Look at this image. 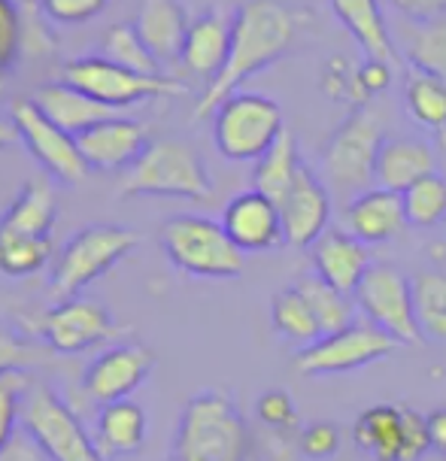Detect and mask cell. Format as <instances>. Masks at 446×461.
Wrapping results in <instances>:
<instances>
[{"mask_svg":"<svg viewBox=\"0 0 446 461\" xmlns=\"http://www.w3.org/2000/svg\"><path fill=\"white\" fill-rule=\"evenodd\" d=\"M297 19L279 0H246L237 6L234 24H231V49L228 61L219 70L216 79L204 86V95L197 97L195 119L216 113V106L237 92L246 79L259 70L279 61L295 40Z\"/></svg>","mask_w":446,"mask_h":461,"instance_id":"1","label":"cell"},{"mask_svg":"<svg viewBox=\"0 0 446 461\" xmlns=\"http://www.w3.org/2000/svg\"><path fill=\"white\" fill-rule=\"evenodd\" d=\"M250 431L237 403L222 392H201L179 416L173 461H246Z\"/></svg>","mask_w":446,"mask_h":461,"instance_id":"2","label":"cell"},{"mask_svg":"<svg viewBox=\"0 0 446 461\" xmlns=\"http://www.w3.org/2000/svg\"><path fill=\"white\" fill-rule=\"evenodd\" d=\"M122 197L159 194L186 197V201H210L213 179L206 173L201 152L186 140H152L134 167H128L119 188Z\"/></svg>","mask_w":446,"mask_h":461,"instance_id":"3","label":"cell"},{"mask_svg":"<svg viewBox=\"0 0 446 461\" xmlns=\"http://www.w3.org/2000/svg\"><path fill=\"white\" fill-rule=\"evenodd\" d=\"M161 249L173 267L201 279H234L243 274V252L225 234L222 221L206 216H173L161 225Z\"/></svg>","mask_w":446,"mask_h":461,"instance_id":"4","label":"cell"},{"mask_svg":"<svg viewBox=\"0 0 446 461\" xmlns=\"http://www.w3.org/2000/svg\"><path fill=\"white\" fill-rule=\"evenodd\" d=\"M386 140L383 119L374 106H355L322 149V170L343 197L368 192L374 183L377 152Z\"/></svg>","mask_w":446,"mask_h":461,"instance_id":"5","label":"cell"},{"mask_svg":"<svg viewBox=\"0 0 446 461\" xmlns=\"http://www.w3.org/2000/svg\"><path fill=\"white\" fill-rule=\"evenodd\" d=\"M137 246V234L122 225H88L77 230L58 252L49 292L58 301L77 298L82 288L101 279Z\"/></svg>","mask_w":446,"mask_h":461,"instance_id":"6","label":"cell"},{"mask_svg":"<svg viewBox=\"0 0 446 461\" xmlns=\"http://www.w3.org/2000/svg\"><path fill=\"white\" fill-rule=\"evenodd\" d=\"M283 131L279 104L252 92H234L213 115V140L228 161H259Z\"/></svg>","mask_w":446,"mask_h":461,"instance_id":"7","label":"cell"},{"mask_svg":"<svg viewBox=\"0 0 446 461\" xmlns=\"http://www.w3.org/2000/svg\"><path fill=\"white\" fill-rule=\"evenodd\" d=\"M22 431L43 449L49 461H106L97 443L82 428L79 416L49 385L24 394Z\"/></svg>","mask_w":446,"mask_h":461,"instance_id":"8","label":"cell"},{"mask_svg":"<svg viewBox=\"0 0 446 461\" xmlns=\"http://www.w3.org/2000/svg\"><path fill=\"white\" fill-rule=\"evenodd\" d=\"M61 82L79 88L88 97H95L97 104L110 106V110H125L149 97H168V95H186V86L168 77H143L128 68L106 61L104 55H86L77 61L64 64Z\"/></svg>","mask_w":446,"mask_h":461,"instance_id":"9","label":"cell"},{"mask_svg":"<svg viewBox=\"0 0 446 461\" xmlns=\"http://www.w3.org/2000/svg\"><path fill=\"white\" fill-rule=\"evenodd\" d=\"M361 319L386 331L392 340L404 346L416 343L423 331L416 325V307H413V279L389 261H374L365 279L352 294Z\"/></svg>","mask_w":446,"mask_h":461,"instance_id":"10","label":"cell"},{"mask_svg":"<svg viewBox=\"0 0 446 461\" xmlns=\"http://www.w3.org/2000/svg\"><path fill=\"white\" fill-rule=\"evenodd\" d=\"M398 340H392L386 331H379L377 325H370L368 319L352 322L346 331L322 337L319 343L307 346L297 352L295 367L304 376H322V374H350L365 365L392 356L398 349Z\"/></svg>","mask_w":446,"mask_h":461,"instance_id":"11","label":"cell"},{"mask_svg":"<svg viewBox=\"0 0 446 461\" xmlns=\"http://www.w3.org/2000/svg\"><path fill=\"white\" fill-rule=\"evenodd\" d=\"M13 122L19 128V140L28 146V152L34 155V161L49 176H55L64 185H77L88 176V164L82 158L77 137L49 122L31 97L15 104Z\"/></svg>","mask_w":446,"mask_h":461,"instance_id":"12","label":"cell"},{"mask_svg":"<svg viewBox=\"0 0 446 461\" xmlns=\"http://www.w3.org/2000/svg\"><path fill=\"white\" fill-rule=\"evenodd\" d=\"M43 340L52 352L61 356H79L86 349L106 343L115 334V322L110 310L101 301L70 298L55 303L43 316Z\"/></svg>","mask_w":446,"mask_h":461,"instance_id":"13","label":"cell"},{"mask_svg":"<svg viewBox=\"0 0 446 461\" xmlns=\"http://www.w3.org/2000/svg\"><path fill=\"white\" fill-rule=\"evenodd\" d=\"M155 367V352L143 343H122L101 352L82 376V392L101 407L115 401H125L137 385L146 383V376Z\"/></svg>","mask_w":446,"mask_h":461,"instance_id":"14","label":"cell"},{"mask_svg":"<svg viewBox=\"0 0 446 461\" xmlns=\"http://www.w3.org/2000/svg\"><path fill=\"white\" fill-rule=\"evenodd\" d=\"M277 207H279V219H283V234L288 246H307L310 249L328 230L332 194H328L325 183H322L307 164H301L292 188H288Z\"/></svg>","mask_w":446,"mask_h":461,"instance_id":"15","label":"cell"},{"mask_svg":"<svg viewBox=\"0 0 446 461\" xmlns=\"http://www.w3.org/2000/svg\"><path fill=\"white\" fill-rule=\"evenodd\" d=\"M77 143L88 170H119L134 167L152 140H149L146 125H140L137 119L113 115V119H104L88 131H82Z\"/></svg>","mask_w":446,"mask_h":461,"instance_id":"16","label":"cell"},{"mask_svg":"<svg viewBox=\"0 0 446 461\" xmlns=\"http://www.w3.org/2000/svg\"><path fill=\"white\" fill-rule=\"evenodd\" d=\"M222 228L241 252H264L286 243L279 207L255 188L241 192L225 203Z\"/></svg>","mask_w":446,"mask_h":461,"instance_id":"17","label":"cell"},{"mask_svg":"<svg viewBox=\"0 0 446 461\" xmlns=\"http://www.w3.org/2000/svg\"><path fill=\"white\" fill-rule=\"evenodd\" d=\"M310 261L322 283L334 285L343 294H355V288H359L370 265H374L368 255V246L359 237H352L350 230H337V228H328L310 246Z\"/></svg>","mask_w":446,"mask_h":461,"instance_id":"18","label":"cell"},{"mask_svg":"<svg viewBox=\"0 0 446 461\" xmlns=\"http://www.w3.org/2000/svg\"><path fill=\"white\" fill-rule=\"evenodd\" d=\"M346 230L359 237L365 246L386 243L398 237L407 225V212H404V197L398 192H386V188H368V192L355 194L346 203L343 212Z\"/></svg>","mask_w":446,"mask_h":461,"instance_id":"19","label":"cell"},{"mask_svg":"<svg viewBox=\"0 0 446 461\" xmlns=\"http://www.w3.org/2000/svg\"><path fill=\"white\" fill-rule=\"evenodd\" d=\"M231 24H234V15H225L222 10H216V6L201 13L197 19H192L179 61L192 73H197V77H204L206 82L216 79L219 70L225 68V61H228Z\"/></svg>","mask_w":446,"mask_h":461,"instance_id":"20","label":"cell"},{"mask_svg":"<svg viewBox=\"0 0 446 461\" xmlns=\"http://www.w3.org/2000/svg\"><path fill=\"white\" fill-rule=\"evenodd\" d=\"M434 170V152L425 140L419 137H386L377 152V170L374 183L386 192L404 194L419 179L432 176Z\"/></svg>","mask_w":446,"mask_h":461,"instance_id":"21","label":"cell"},{"mask_svg":"<svg viewBox=\"0 0 446 461\" xmlns=\"http://www.w3.org/2000/svg\"><path fill=\"white\" fill-rule=\"evenodd\" d=\"M31 101H34V106L49 122H55L58 128L68 131L73 137H79L82 131H88L92 125H97V122L119 115L115 110H110V106L97 104L95 97H88L86 92L68 86V82H46V86H40L37 92L31 95Z\"/></svg>","mask_w":446,"mask_h":461,"instance_id":"22","label":"cell"},{"mask_svg":"<svg viewBox=\"0 0 446 461\" xmlns=\"http://www.w3.org/2000/svg\"><path fill=\"white\" fill-rule=\"evenodd\" d=\"M134 24L140 37H143V43L149 46V52L164 64L177 61L183 55L186 34L192 22H188L179 0H143Z\"/></svg>","mask_w":446,"mask_h":461,"instance_id":"23","label":"cell"},{"mask_svg":"<svg viewBox=\"0 0 446 461\" xmlns=\"http://www.w3.org/2000/svg\"><path fill=\"white\" fill-rule=\"evenodd\" d=\"M337 22L355 37V43L365 49L368 61L392 64L395 43L389 37V24L383 19L379 0H332Z\"/></svg>","mask_w":446,"mask_h":461,"instance_id":"24","label":"cell"},{"mask_svg":"<svg viewBox=\"0 0 446 461\" xmlns=\"http://www.w3.org/2000/svg\"><path fill=\"white\" fill-rule=\"evenodd\" d=\"M95 443L106 461L140 452L146 443L143 407H137V403H131V401H115V403L101 407V413H97Z\"/></svg>","mask_w":446,"mask_h":461,"instance_id":"25","label":"cell"},{"mask_svg":"<svg viewBox=\"0 0 446 461\" xmlns=\"http://www.w3.org/2000/svg\"><path fill=\"white\" fill-rule=\"evenodd\" d=\"M55 192L43 179H28L15 201L0 216V234L19 237H49L55 225Z\"/></svg>","mask_w":446,"mask_h":461,"instance_id":"26","label":"cell"},{"mask_svg":"<svg viewBox=\"0 0 446 461\" xmlns=\"http://www.w3.org/2000/svg\"><path fill=\"white\" fill-rule=\"evenodd\" d=\"M352 440L361 452H368L374 461H398L401 458V440H404V419L401 407L377 403L355 419Z\"/></svg>","mask_w":446,"mask_h":461,"instance_id":"27","label":"cell"},{"mask_svg":"<svg viewBox=\"0 0 446 461\" xmlns=\"http://www.w3.org/2000/svg\"><path fill=\"white\" fill-rule=\"evenodd\" d=\"M301 152H297V143L295 137L283 131L279 140L270 146L268 152L255 161V170H252V188L261 192L264 197H270L274 203H279L286 197V192L292 188L297 170H301Z\"/></svg>","mask_w":446,"mask_h":461,"instance_id":"28","label":"cell"},{"mask_svg":"<svg viewBox=\"0 0 446 461\" xmlns=\"http://www.w3.org/2000/svg\"><path fill=\"white\" fill-rule=\"evenodd\" d=\"M404 110L419 128L446 137V86L441 79L410 68L404 79Z\"/></svg>","mask_w":446,"mask_h":461,"instance_id":"29","label":"cell"},{"mask_svg":"<svg viewBox=\"0 0 446 461\" xmlns=\"http://www.w3.org/2000/svg\"><path fill=\"white\" fill-rule=\"evenodd\" d=\"M297 292H301L304 298H307L313 316H316V322H319L322 337L341 334L352 322H359V307H355L352 294L337 292L334 285L322 283L316 274L304 276L301 283H297Z\"/></svg>","mask_w":446,"mask_h":461,"instance_id":"30","label":"cell"},{"mask_svg":"<svg viewBox=\"0 0 446 461\" xmlns=\"http://www.w3.org/2000/svg\"><path fill=\"white\" fill-rule=\"evenodd\" d=\"M101 55L106 61L119 64V68L143 73V77H161V61L149 52V46L143 43V37H140L134 22H122V24L106 28Z\"/></svg>","mask_w":446,"mask_h":461,"instance_id":"31","label":"cell"},{"mask_svg":"<svg viewBox=\"0 0 446 461\" xmlns=\"http://www.w3.org/2000/svg\"><path fill=\"white\" fill-rule=\"evenodd\" d=\"M270 319H274L277 331L283 334L286 340L297 343L301 349H307V346L322 340L316 316H313L307 298L297 292V285L283 288V292L277 294L274 303H270Z\"/></svg>","mask_w":446,"mask_h":461,"instance_id":"32","label":"cell"},{"mask_svg":"<svg viewBox=\"0 0 446 461\" xmlns=\"http://www.w3.org/2000/svg\"><path fill=\"white\" fill-rule=\"evenodd\" d=\"M413 307L423 337L446 343V274L425 270L413 279Z\"/></svg>","mask_w":446,"mask_h":461,"instance_id":"33","label":"cell"},{"mask_svg":"<svg viewBox=\"0 0 446 461\" xmlns=\"http://www.w3.org/2000/svg\"><path fill=\"white\" fill-rule=\"evenodd\" d=\"M52 258V240L49 237H19L0 234V274L6 276H31Z\"/></svg>","mask_w":446,"mask_h":461,"instance_id":"34","label":"cell"},{"mask_svg":"<svg viewBox=\"0 0 446 461\" xmlns=\"http://www.w3.org/2000/svg\"><path fill=\"white\" fill-rule=\"evenodd\" d=\"M401 197H404V212H407V225L432 228L446 219V179L441 173L419 179Z\"/></svg>","mask_w":446,"mask_h":461,"instance_id":"35","label":"cell"},{"mask_svg":"<svg viewBox=\"0 0 446 461\" xmlns=\"http://www.w3.org/2000/svg\"><path fill=\"white\" fill-rule=\"evenodd\" d=\"M407 58L413 70H423L446 86V19L416 24L407 46Z\"/></svg>","mask_w":446,"mask_h":461,"instance_id":"36","label":"cell"},{"mask_svg":"<svg viewBox=\"0 0 446 461\" xmlns=\"http://www.w3.org/2000/svg\"><path fill=\"white\" fill-rule=\"evenodd\" d=\"M24 394H28V376L24 374L0 376V449L15 438V425L22 422Z\"/></svg>","mask_w":446,"mask_h":461,"instance_id":"37","label":"cell"},{"mask_svg":"<svg viewBox=\"0 0 446 461\" xmlns=\"http://www.w3.org/2000/svg\"><path fill=\"white\" fill-rule=\"evenodd\" d=\"M43 349L28 340H22L13 328L0 322V376L4 374H24L28 367L43 365Z\"/></svg>","mask_w":446,"mask_h":461,"instance_id":"38","label":"cell"},{"mask_svg":"<svg viewBox=\"0 0 446 461\" xmlns=\"http://www.w3.org/2000/svg\"><path fill=\"white\" fill-rule=\"evenodd\" d=\"M297 447H301L304 458H313V461L332 458L337 456V449H341V428L334 422H313L301 431Z\"/></svg>","mask_w":446,"mask_h":461,"instance_id":"39","label":"cell"},{"mask_svg":"<svg viewBox=\"0 0 446 461\" xmlns=\"http://www.w3.org/2000/svg\"><path fill=\"white\" fill-rule=\"evenodd\" d=\"M22 49V19L13 0H0V77L13 70Z\"/></svg>","mask_w":446,"mask_h":461,"instance_id":"40","label":"cell"},{"mask_svg":"<svg viewBox=\"0 0 446 461\" xmlns=\"http://www.w3.org/2000/svg\"><path fill=\"white\" fill-rule=\"evenodd\" d=\"M401 419H404V440H401L398 461H425L432 456V440H428L425 416L410 407H401Z\"/></svg>","mask_w":446,"mask_h":461,"instance_id":"41","label":"cell"},{"mask_svg":"<svg viewBox=\"0 0 446 461\" xmlns=\"http://www.w3.org/2000/svg\"><path fill=\"white\" fill-rule=\"evenodd\" d=\"M255 413H259L261 422L270 428H292L297 422L295 401L288 398V392H283V389L264 392L259 403H255Z\"/></svg>","mask_w":446,"mask_h":461,"instance_id":"42","label":"cell"},{"mask_svg":"<svg viewBox=\"0 0 446 461\" xmlns=\"http://www.w3.org/2000/svg\"><path fill=\"white\" fill-rule=\"evenodd\" d=\"M49 19L61 24H79L104 13L106 0H40Z\"/></svg>","mask_w":446,"mask_h":461,"instance_id":"43","label":"cell"},{"mask_svg":"<svg viewBox=\"0 0 446 461\" xmlns=\"http://www.w3.org/2000/svg\"><path fill=\"white\" fill-rule=\"evenodd\" d=\"M392 82V64H383V61H365L359 70H355V86H359L361 97H374L379 92H386Z\"/></svg>","mask_w":446,"mask_h":461,"instance_id":"44","label":"cell"},{"mask_svg":"<svg viewBox=\"0 0 446 461\" xmlns=\"http://www.w3.org/2000/svg\"><path fill=\"white\" fill-rule=\"evenodd\" d=\"M404 19L428 24L437 19H446V0H389Z\"/></svg>","mask_w":446,"mask_h":461,"instance_id":"45","label":"cell"},{"mask_svg":"<svg viewBox=\"0 0 446 461\" xmlns=\"http://www.w3.org/2000/svg\"><path fill=\"white\" fill-rule=\"evenodd\" d=\"M0 461H46V456L28 434L15 431V438L0 449Z\"/></svg>","mask_w":446,"mask_h":461,"instance_id":"46","label":"cell"},{"mask_svg":"<svg viewBox=\"0 0 446 461\" xmlns=\"http://www.w3.org/2000/svg\"><path fill=\"white\" fill-rule=\"evenodd\" d=\"M425 422H428V440H432V452H434V456L446 458V407L432 410V413L425 416Z\"/></svg>","mask_w":446,"mask_h":461,"instance_id":"47","label":"cell"},{"mask_svg":"<svg viewBox=\"0 0 446 461\" xmlns=\"http://www.w3.org/2000/svg\"><path fill=\"white\" fill-rule=\"evenodd\" d=\"M19 143V128H15L13 119H6V115H0V149H6V146Z\"/></svg>","mask_w":446,"mask_h":461,"instance_id":"48","label":"cell"},{"mask_svg":"<svg viewBox=\"0 0 446 461\" xmlns=\"http://www.w3.org/2000/svg\"><path fill=\"white\" fill-rule=\"evenodd\" d=\"M425 461H446V458H443V456H428Z\"/></svg>","mask_w":446,"mask_h":461,"instance_id":"49","label":"cell"}]
</instances>
